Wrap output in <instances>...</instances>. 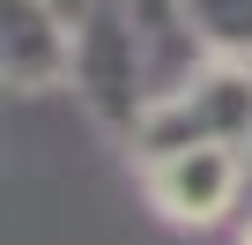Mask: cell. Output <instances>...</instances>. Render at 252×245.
<instances>
[{
    "label": "cell",
    "instance_id": "cell-1",
    "mask_svg": "<svg viewBox=\"0 0 252 245\" xmlns=\"http://www.w3.org/2000/svg\"><path fill=\"white\" fill-rule=\"evenodd\" d=\"M141 156L156 149H193V141H230L245 149L252 141V67H208L200 82L156 97L141 111V127H134Z\"/></svg>",
    "mask_w": 252,
    "mask_h": 245
},
{
    "label": "cell",
    "instance_id": "cell-2",
    "mask_svg": "<svg viewBox=\"0 0 252 245\" xmlns=\"http://www.w3.org/2000/svg\"><path fill=\"white\" fill-rule=\"evenodd\" d=\"M141 186H149V201H156L163 223H178V230H215V223L237 208V193H245V149H230V141L156 149V156H141Z\"/></svg>",
    "mask_w": 252,
    "mask_h": 245
},
{
    "label": "cell",
    "instance_id": "cell-3",
    "mask_svg": "<svg viewBox=\"0 0 252 245\" xmlns=\"http://www.w3.org/2000/svg\"><path fill=\"white\" fill-rule=\"evenodd\" d=\"M60 60H67V45L52 37V23L30 8V0H8V82L37 89V82L60 74Z\"/></svg>",
    "mask_w": 252,
    "mask_h": 245
},
{
    "label": "cell",
    "instance_id": "cell-4",
    "mask_svg": "<svg viewBox=\"0 0 252 245\" xmlns=\"http://www.w3.org/2000/svg\"><path fill=\"white\" fill-rule=\"evenodd\" d=\"M237 245H252V223H245V230H237Z\"/></svg>",
    "mask_w": 252,
    "mask_h": 245
}]
</instances>
